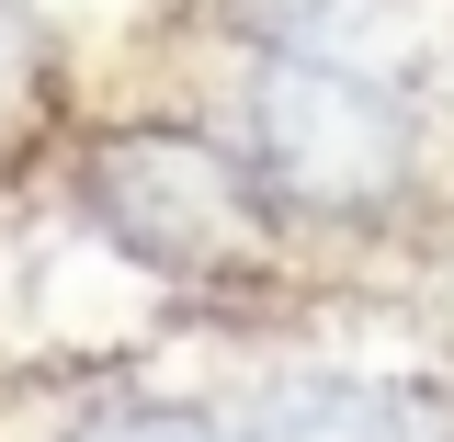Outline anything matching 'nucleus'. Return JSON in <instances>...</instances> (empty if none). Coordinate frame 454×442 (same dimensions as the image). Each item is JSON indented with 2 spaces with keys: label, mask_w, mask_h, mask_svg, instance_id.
Wrapping results in <instances>:
<instances>
[{
  "label": "nucleus",
  "mask_w": 454,
  "mask_h": 442,
  "mask_svg": "<svg viewBox=\"0 0 454 442\" xmlns=\"http://www.w3.org/2000/svg\"><path fill=\"white\" fill-rule=\"evenodd\" d=\"M57 91V46H46V23L23 12V0H0V136L23 125V113H46Z\"/></svg>",
  "instance_id": "39448f33"
},
{
  "label": "nucleus",
  "mask_w": 454,
  "mask_h": 442,
  "mask_svg": "<svg viewBox=\"0 0 454 442\" xmlns=\"http://www.w3.org/2000/svg\"><path fill=\"white\" fill-rule=\"evenodd\" d=\"M68 442H239V420H216V408H170V397H114V408H91Z\"/></svg>",
  "instance_id": "20e7f679"
},
{
  "label": "nucleus",
  "mask_w": 454,
  "mask_h": 442,
  "mask_svg": "<svg viewBox=\"0 0 454 442\" xmlns=\"http://www.w3.org/2000/svg\"><path fill=\"white\" fill-rule=\"evenodd\" d=\"M239 159L262 170L284 216L307 227H375L420 182V125L375 68L330 46H262L239 80Z\"/></svg>",
  "instance_id": "f257e3e1"
},
{
  "label": "nucleus",
  "mask_w": 454,
  "mask_h": 442,
  "mask_svg": "<svg viewBox=\"0 0 454 442\" xmlns=\"http://www.w3.org/2000/svg\"><path fill=\"white\" fill-rule=\"evenodd\" d=\"M80 216L103 227L137 273L193 283V295H227V283L273 273V193L262 170L193 136V125H103L80 148Z\"/></svg>",
  "instance_id": "f03ea898"
},
{
  "label": "nucleus",
  "mask_w": 454,
  "mask_h": 442,
  "mask_svg": "<svg viewBox=\"0 0 454 442\" xmlns=\"http://www.w3.org/2000/svg\"><path fill=\"white\" fill-rule=\"evenodd\" d=\"M239 442H454V408L409 375H295L239 408Z\"/></svg>",
  "instance_id": "7ed1b4c3"
}]
</instances>
